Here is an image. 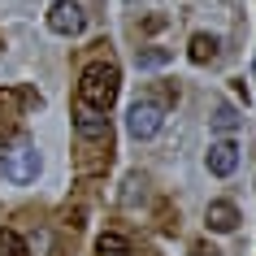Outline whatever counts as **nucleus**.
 <instances>
[{
    "label": "nucleus",
    "mask_w": 256,
    "mask_h": 256,
    "mask_svg": "<svg viewBox=\"0 0 256 256\" xmlns=\"http://www.w3.org/2000/svg\"><path fill=\"white\" fill-rule=\"evenodd\" d=\"M161 122H165L161 104H152V100H135L130 113H126V130H130L135 139H152L156 130H161Z\"/></svg>",
    "instance_id": "nucleus-3"
},
{
    "label": "nucleus",
    "mask_w": 256,
    "mask_h": 256,
    "mask_svg": "<svg viewBox=\"0 0 256 256\" xmlns=\"http://www.w3.org/2000/svg\"><path fill=\"white\" fill-rule=\"evenodd\" d=\"M234 165H239V148H234L230 139H222V144H213V148H208V170H213L217 178L234 174Z\"/></svg>",
    "instance_id": "nucleus-5"
},
{
    "label": "nucleus",
    "mask_w": 256,
    "mask_h": 256,
    "mask_svg": "<svg viewBox=\"0 0 256 256\" xmlns=\"http://www.w3.org/2000/svg\"><path fill=\"white\" fill-rule=\"evenodd\" d=\"M118 87H122V74L113 61H92L78 78V104L82 108H96V113H108L113 100H118Z\"/></svg>",
    "instance_id": "nucleus-1"
},
{
    "label": "nucleus",
    "mask_w": 256,
    "mask_h": 256,
    "mask_svg": "<svg viewBox=\"0 0 256 256\" xmlns=\"http://www.w3.org/2000/svg\"><path fill=\"white\" fill-rule=\"evenodd\" d=\"M165 61H170L165 48H148V52H139V66H144V70H156V66H165Z\"/></svg>",
    "instance_id": "nucleus-11"
},
{
    "label": "nucleus",
    "mask_w": 256,
    "mask_h": 256,
    "mask_svg": "<svg viewBox=\"0 0 256 256\" xmlns=\"http://www.w3.org/2000/svg\"><path fill=\"white\" fill-rule=\"evenodd\" d=\"M0 256H30V248L22 243V234H14V230H0Z\"/></svg>",
    "instance_id": "nucleus-10"
},
{
    "label": "nucleus",
    "mask_w": 256,
    "mask_h": 256,
    "mask_svg": "<svg viewBox=\"0 0 256 256\" xmlns=\"http://www.w3.org/2000/svg\"><path fill=\"white\" fill-rule=\"evenodd\" d=\"M96 252L100 256H130V243L122 239V234H113V230H104V234L96 239Z\"/></svg>",
    "instance_id": "nucleus-8"
},
{
    "label": "nucleus",
    "mask_w": 256,
    "mask_h": 256,
    "mask_svg": "<svg viewBox=\"0 0 256 256\" xmlns=\"http://www.w3.org/2000/svg\"><path fill=\"white\" fill-rule=\"evenodd\" d=\"M191 61H196V66H208V61H213L217 56V40L213 35H191Z\"/></svg>",
    "instance_id": "nucleus-7"
},
{
    "label": "nucleus",
    "mask_w": 256,
    "mask_h": 256,
    "mask_svg": "<svg viewBox=\"0 0 256 256\" xmlns=\"http://www.w3.org/2000/svg\"><path fill=\"white\" fill-rule=\"evenodd\" d=\"M9 118H14V96H9V92H0V126H4Z\"/></svg>",
    "instance_id": "nucleus-12"
},
{
    "label": "nucleus",
    "mask_w": 256,
    "mask_h": 256,
    "mask_svg": "<svg viewBox=\"0 0 256 256\" xmlns=\"http://www.w3.org/2000/svg\"><path fill=\"white\" fill-rule=\"evenodd\" d=\"M239 226V208L226 200H213L208 204V230H217V234H230V230Z\"/></svg>",
    "instance_id": "nucleus-6"
},
{
    "label": "nucleus",
    "mask_w": 256,
    "mask_h": 256,
    "mask_svg": "<svg viewBox=\"0 0 256 256\" xmlns=\"http://www.w3.org/2000/svg\"><path fill=\"white\" fill-rule=\"evenodd\" d=\"M208 122H213V130H222V135H230V130H239V113H234L230 104H217V108H213V118H208Z\"/></svg>",
    "instance_id": "nucleus-9"
},
{
    "label": "nucleus",
    "mask_w": 256,
    "mask_h": 256,
    "mask_svg": "<svg viewBox=\"0 0 256 256\" xmlns=\"http://www.w3.org/2000/svg\"><path fill=\"white\" fill-rule=\"evenodd\" d=\"M48 26H52L56 35H78V30L87 26V14H82V4H74V0H52Z\"/></svg>",
    "instance_id": "nucleus-4"
},
{
    "label": "nucleus",
    "mask_w": 256,
    "mask_h": 256,
    "mask_svg": "<svg viewBox=\"0 0 256 256\" xmlns=\"http://www.w3.org/2000/svg\"><path fill=\"white\" fill-rule=\"evenodd\" d=\"M0 174L9 178V182H35V174H40V152L35 148H9L4 156H0Z\"/></svg>",
    "instance_id": "nucleus-2"
}]
</instances>
